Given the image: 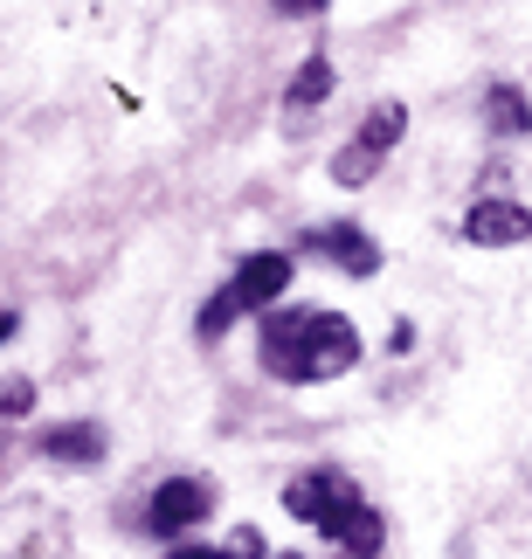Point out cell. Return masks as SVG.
<instances>
[{
  "label": "cell",
  "mask_w": 532,
  "mask_h": 559,
  "mask_svg": "<svg viewBox=\"0 0 532 559\" xmlns=\"http://www.w3.org/2000/svg\"><path fill=\"white\" fill-rule=\"evenodd\" d=\"M257 359L270 380L318 386V380H339L359 367V332L339 311H263Z\"/></svg>",
  "instance_id": "cell-1"
},
{
  "label": "cell",
  "mask_w": 532,
  "mask_h": 559,
  "mask_svg": "<svg viewBox=\"0 0 532 559\" xmlns=\"http://www.w3.org/2000/svg\"><path fill=\"white\" fill-rule=\"evenodd\" d=\"M284 511L297 525L326 532L332 546L346 552H380L388 546V525H380V511H367L353 477H339V469H305V477L284 484Z\"/></svg>",
  "instance_id": "cell-2"
},
{
  "label": "cell",
  "mask_w": 532,
  "mask_h": 559,
  "mask_svg": "<svg viewBox=\"0 0 532 559\" xmlns=\"http://www.w3.org/2000/svg\"><path fill=\"white\" fill-rule=\"evenodd\" d=\"M284 284H291V255L284 249H263V255H249V263H236V276L201 305V338H222L243 311H270L276 297H284Z\"/></svg>",
  "instance_id": "cell-3"
},
{
  "label": "cell",
  "mask_w": 532,
  "mask_h": 559,
  "mask_svg": "<svg viewBox=\"0 0 532 559\" xmlns=\"http://www.w3.org/2000/svg\"><path fill=\"white\" fill-rule=\"evenodd\" d=\"M401 132H409V111H401V104H380V111L359 124L346 145H339L332 180H339V187H367V180L380 174V159H388L394 145H401Z\"/></svg>",
  "instance_id": "cell-4"
},
{
  "label": "cell",
  "mask_w": 532,
  "mask_h": 559,
  "mask_svg": "<svg viewBox=\"0 0 532 559\" xmlns=\"http://www.w3.org/2000/svg\"><path fill=\"white\" fill-rule=\"evenodd\" d=\"M208 511H215V484L208 477H166L153 490V504H145V532L153 539H187Z\"/></svg>",
  "instance_id": "cell-5"
},
{
  "label": "cell",
  "mask_w": 532,
  "mask_h": 559,
  "mask_svg": "<svg viewBox=\"0 0 532 559\" xmlns=\"http://www.w3.org/2000/svg\"><path fill=\"white\" fill-rule=\"evenodd\" d=\"M463 242H477V249H519V242H532V214L519 201H477L471 214H463Z\"/></svg>",
  "instance_id": "cell-6"
},
{
  "label": "cell",
  "mask_w": 532,
  "mask_h": 559,
  "mask_svg": "<svg viewBox=\"0 0 532 559\" xmlns=\"http://www.w3.org/2000/svg\"><path fill=\"white\" fill-rule=\"evenodd\" d=\"M305 249H311V255H332V263L346 270V276H374V270H380V242H374V235H359L353 222L305 235Z\"/></svg>",
  "instance_id": "cell-7"
},
{
  "label": "cell",
  "mask_w": 532,
  "mask_h": 559,
  "mask_svg": "<svg viewBox=\"0 0 532 559\" xmlns=\"http://www.w3.org/2000/svg\"><path fill=\"white\" fill-rule=\"evenodd\" d=\"M332 97V56H311L305 70L291 76V91H284V104H291V118H311L318 104Z\"/></svg>",
  "instance_id": "cell-8"
},
{
  "label": "cell",
  "mask_w": 532,
  "mask_h": 559,
  "mask_svg": "<svg viewBox=\"0 0 532 559\" xmlns=\"http://www.w3.org/2000/svg\"><path fill=\"white\" fill-rule=\"evenodd\" d=\"M484 118H492V132H532V104L512 91V83H498V91H492Z\"/></svg>",
  "instance_id": "cell-9"
},
{
  "label": "cell",
  "mask_w": 532,
  "mask_h": 559,
  "mask_svg": "<svg viewBox=\"0 0 532 559\" xmlns=\"http://www.w3.org/2000/svg\"><path fill=\"white\" fill-rule=\"evenodd\" d=\"M42 449H49V456H70V463H76V456L97 463V456H104V436H97V428H56Z\"/></svg>",
  "instance_id": "cell-10"
},
{
  "label": "cell",
  "mask_w": 532,
  "mask_h": 559,
  "mask_svg": "<svg viewBox=\"0 0 532 559\" xmlns=\"http://www.w3.org/2000/svg\"><path fill=\"white\" fill-rule=\"evenodd\" d=\"M276 14H326V0H270Z\"/></svg>",
  "instance_id": "cell-11"
},
{
  "label": "cell",
  "mask_w": 532,
  "mask_h": 559,
  "mask_svg": "<svg viewBox=\"0 0 532 559\" xmlns=\"http://www.w3.org/2000/svg\"><path fill=\"white\" fill-rule=\"evenodd\" d=\"M14 325H21V318H14V311H0V346H8V338H14Z\"/></svg>",
  "instance_id": "cell-12"
}]
</instances>
